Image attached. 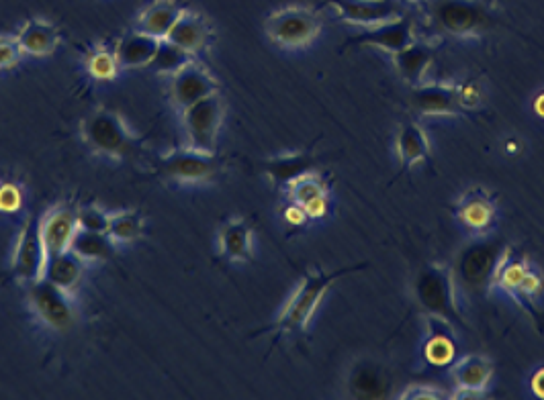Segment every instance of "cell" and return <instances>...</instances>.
I'll list each match as a JSON object with an SVG mask.
<instances>
[{
    "label": "cell",
    "instance_id": "6da1fadb",
    "mask_svg": "<svg viewBox=\"0 0 544 400\" xmlns=\"http://www.w3.org/2000/svg\"><path fill=\"white\" fill-rule=\"evenodd\" d=\"M365 266H352V268H342L336 272H324V270H309L301 276V282L297 288L291 292L287 298V303L283 305L279 317L275 319V325H272V331H277L279 335H291V333H303L315 311L320 309L322 300L326 298L328 290L346 274L360 270Z\"/></svg>",
    "mask_w": 544,
    "mask_h": 400
},
{
    "label": "cell",
    "instance_id": "7a4b0ae2",
    "mask_svg": "<svg viewBox=\"0 0 544 400\" xmlns=\"http://www.w3.org/2000/svg\"><path fill=\"white\" fill-rule=\"evenodd\" d=\"M80 137L86 147L99 158L121 162L133 154L138 145V135L127 121L111 109H95L80 123Z\"/></svg>",
    "mask_w": 544,
    "mask_h": 400
},
{
    "label": "cell",
    "instance_id": "3957f363",
    "mask_svg": "<svg viewBox=\"0 0 544 400\" xmlns=\"http://www.w3.org/2000/svg\"><path fill=\"white\" fill-rule=\"evenodd\" d=\"M414 296L426 315L440 317L448 323H463L455 274L448 266L426 264L416 276Z\"/></svg>",
    "mask_w": 544,
    "mask_h": 400
},
{
    "label": "cell",
    "instance_id": "277c9868",
    "mask_svg": "<svg viewBox=\"0 0 544 400\" xmlns=\"http://www.w3.org/2000/svg\"><path fill=\"white\" fill-rule=\"evenodd\" d=\"M322 15L309 7H285L270 13L264 21L266 37L287 52H299L320 37Z\"/></svg>",
    "mask_w": 544,
    "mask_h": 400
},
{
    "label": "cell",
    "instance_id": "5b68a950",
    "mask_svg": "<svg viewBox=\"0 0 544 400\" xmlns=\"http://www.w3.org/2000/svg\"><path fill=\"white\" fill-rule=\"evenodd\" d=\"M27 303L33 317L54 333H66L76 323L74 294L60 290L48 278L27 284Z\"/></svg>",
    "mask_w": 544,
    "mask_h": 400
},
{
    "label": "cell",
    "instance_id": "8992f818",
    "mask_svg": "<svg viewBox=\"0 0 544 400\" xmlns=\"http://www.w3.org/2000/svg\"><path fill=\"white\" fill-rule=\"evenodd\" d=\"M180 127L185 133V145L203 154H215L221 125L225 119V107L219 92L209 94L199 103L191 105L187 111L178 115Z\"/></svg>",
    "mask_w": 544,
    "mask_h": 400
},
{
    "label": "cell",
    "instance_id": "52a82bcc",
    "mask_svg": "<svg viewBox=\"0 0 544 400\" xmlns=\"http://www.w3.org/2000/svg\"><path fill=\"white\" fill-rule=\"evenodd\" d=\"M436 27L450 37H477L491 23V9L485 0H438L432 9Z\"/></svg>",
    "mask_w": 544,
    "mask_h": 400
},
{
    "label": "cell",
    "instance_id": "ba28073f",
    "mask_svg": "<svg viewBox=\"0 0 544 400\" xmlns=\"http://www.w3.org/2000/svg\"><path fill=\"white\" fill-rule=\"evenodd\" d=\"M160 170L162 174L183 186H199L209 184L219 174V164L215 154H203L197 149L183 145L160 156Z\"/></svg>",
    "mask_w": 544,
    "mask_h": 400
},
{
    "label": "cell",
    "instance_id": "9c48e42d",
    "mask_svg": "<svg viewBox=\"0 0 544 400\" xmlns=\"http://www.w3.org/2000/svg\"><path fill=\"white\" fill-rule=\"evenodd\" d=\"M508 247L495 241H475L463 249L459 256L457 274L461 284L471 290H491V282L497 266H500Z\"/></svg>",
    "mask_w": 544,
    "mask_h": 400
},
{
    "label": "cell",
    "instance_id": "30bf717a",
    "mask_svg": "<svg viewBox=\"0 0 544 400\" xmlns=\"http://www.w3.org/2000/svg\"><path fill=\"white\" fill-rule=\"evenodd\" d=\"M13 274L19 282L31 284L41 278H45V268H48V252L39 233V223H33L31 219L25 221V225L19 229L13 258H11Z\"/></svg>",
    "mask_w": 544,
    "mask_h": 400
},
{
    "label": "cell",
    "instance_id": "8fae6325",
    "mask_svg": "<svg viewBox=\"0 0 544 400\" xmlns=\"http://www.w3.org/2000/svg\"><path fill=\"white\" fill-rule=\"evenodd\" d=\"M213 92H219V84L215 76L197 60L189 62L185 68H180L170 76L168 96L172 109L178 115Z\"/></svg>",
    "mask_w": 544,
    "mask_h": 400
},
{
    "label": "cell",
    "instance_id": "7c38bea8",
    "mask_svg": "<svg viewBox=\"0 0 544 400\" xmlns=\"http://www.w3.org/2000/svg\"><path fill=\"white\" fill-rule=\"evenodd\" d=\"M328 5L348 25L373 29L403 15L397 0H328Z\"/></svg>",
    "mask_w": 544,
    "mask_h": 400
},
{
    "label": "cell",
    "instance_id": "4fadbf2b",
    "mask_svg": "<svg viewBox=\"0 0 544 400\" xmlns=\"http://www.w3.org/2000/svg\"><path fill=\"white\" fill-rule=\"evenodd\" d=\"M39 233L48 258L68 252L74 235L78 233V211L70 205H54L39 221Z\"/></svg>",
    "mask_w": 544,
    "mask_h": 400
},
{
    "label": "cell",
    "instance_id": "5bb4252c",
    "mask_svg": "<svg viewBox=\"0 0 544 400\" xmlns=\"http://www.w3.org/2000/svg\"><path fill=\"white\" fill-rule=\"evenodd\" d=\"M455 217L469 235L483 237L493 229L497 209L493 198L483 188H471L457 200Z\"/></svg>",
    "mask_w": 544,
    "mask_h": 400
},
{
    "label": "cell",
    "instance_id": "9a60e30c",
    "mask_svg": "<svg viewBox=\"0 0 544 400\" xmlns=\"http://www.w3.org/2000/svg\"><path fill=\"white\" fill-rule=\"evenodd\" d=\"M414 31H416L414 21L410 17L401 15L395 21L383 23L379 27L369 29L367 33H360V35L352 37L350 43L358 45V47L381 49V52H387V54L393 56V54L401 52V49H405L407 45H412L416 41Z\"/></svg>",
    "mask_w": 544,
    "mask_h": 400
},
{
    "label": "cell",
    "instance_id": "2e32d148",
    "mask_svg": "<svg viewBox=\"0 0 544 400\" xmlns=\"http://www.w3.org/2000/svg\"><path fill=\"white\" fill-rule=\"evenodd\" d=\"M285 194L289 198V203L299 205L309 219H322L328 215L330 209V190L324 178H320L313 172H307L287 184Z\"/></svg>",
    "mask_w": 544,
    "mask_h": 400
},
{
    "label": "cell",
    "instance_id": "e0dca14e",
    "mask_svg": "<svg viewBox=\"0 0 544 400\" xmlns=\"http://www.w3.org/2000/svg\"><path fill=\"white\" fill-rule=\"evenodd\" d=\"M217 254L232 264H246L254 258V229L242 217L225 221L217 231Z\"/></svg>",
    "mask_w": 544,
    "mask_h": 400
},
{
    "label": "cell",
    "instance_id": "ac0fdd59",
    "mask_svg": "<svg viewBox=\"0 0 544 400\" xmlns=\"http://www.w3.org/2000/svg\"><path fill=\"white\" fill-rule=\"evenodd\" d=\"M450 378L457 390L452 398L479 396L493 380V364L483 356H463L450 364Z\"/></svg>",
    "mask_w": 544,
    "mask_h": 400
},
{
    "label": "cell",
    "instance_id": "d6986e66",
    "mask_svg": "<svg viewBox=\"0 0 544 400\" xmlns=\"http://www.w3.org/2000/svg\"><path fill=\"white\" fill-rule=\"evenodd\" d=\"M211 39H213V29L209 21L193 9H183V13H180L176 23L172 25L170 33L166 35V41L178 45L180 49H185V52H189L195 58L205 52Z\"/></svg>",
    "mask_w": 544,
    "mask_h": 400
},
{
    "label": "cell",
    "instance_id": "ffe728a7",
    "mask_svg": "<svg viewBox=\"0 0 544 400\" xmlns=\"http://www.w3.org/2000/svg\"><path fill=\"white\" fill-rule=\"evenodd\" d=\"M15 37H17V43L21 47L23 56H31V58L52 56L62 41L60 29L52 21L41 19V17L27 19L17 29Z\"/></svg>",
    "mask_w": 544,
    "mask_h": 400
},
{
    "label": "cell",
    "instance_id": "44dd1931",
    "mask_svg": "<svg viewBox=\"0 0 544 400\" xmlns=\"http://www.w3.org/2000/svg\"><path fill=\"white\" fill-rule=\"evenodd\" d=\"M412 105L422 115H459L463 111L457 84H420L412 88Z\"/></svg>",
    "mask_w": 544,
    "mask_h": 400
},
{
    "label": "cell",
    "instance_id": "7402d4cb",
    "mask_svg": "<svg viewBox=\"0 0 544 400\" xmlns=\"http://www.w3.org/2000/svg\"><path fill=\"white\" fill-rule=\"evenodd\" d=\"M160 41L162 39L142 33L138 29L125 33L115 45V52H117L121 68L123 70H138V68L152 66V62L158 54Z\"/></svg>",
    "mask_w": 544,
    "mask_h": 400
},
{
    "label": "cell",
    "instance_id": "603a6c76",
    "mask_svg": "<svg viewBox=\"0 0 544 400\" xmlns=\"http://www.w3.org/2000/svg\"><path fill=\"white\" fill-rule=\"evenodd\" d=\"M424 356L432 366H450L457 360V337L452 333V323L428 315V339Z\"/></svg>",
    "mask_w": 544,
    "mask_h": 400
},
{
    "label": "cell",
    "instance_id": "cb8c5ba5",
    "mask_svg": "<svg viewBox=\"0 0 544 400\" xmlns=\"http://www.w3.org/2000/svg\"><path fill=\"white\" fill-rule=\"evenodd\" d=\"M395 149L403 168H416L430 156V139L418 121H405L397 129Z\"/></svg>",
    "mask_w": 544,
    "mask_h": 400
},
{
    "label": "cell",
    "instance_id": "d4e9b609",
    "mask_svg": "<svg viewBox=\"0 0 544 400\" xmlns=\"http://www.w3.org/2000/svg\"><path fill=\"white\" fill-rule=\"evenodd\" d=\"M180 13H183V7H178L174 0H152L150 5L135 15L133 29L158 39H166Z\"/></svg>",
    "mask_w": 544,
    "mask_h": 400
},
{
    "label": "cell",
    "instance_id": "484cf974",
    "mask_svg": "<svg viewBox=\"0 0 544 400\" xmlns=\"http://www.w3.org/2000/svg\"><path fill=\"white\" fill-rule=\"evenodd\" d=\"M432 62H434V49L428 43L414 41L412 45L401 49V52L393 54V64L399 76L412 88L424 84L426 72L430 70Z\"/></svg>",
    "mask_w": 544,
    "mask_h": 400
},
{
    "label": "cell",
    "instance_id": "4316f807",
    "mask_svg": "<svg viewBox=\"0 0 544 400\" xmlns=\"http://www.w3.org/2000/svg\"><path fill=\"white\" fill-rule=\"evenodd\" d=\"M313 166H315V158L311 154L287 152V154L266 160L264 172L270 182H275L277 186L285 188L287 184H291L299 176L313 172Z\"/></svg>",
    "mask_w": 544,
    "mask_h": 400
},
{
    "label": "cell",
    "instance_id": "83f0119b",
    "mask_svg": "<svg viewBox=\"0 0 544 400\" xmlns=\"http://www.w3.org/2000/svg\"><path fill=\"white\" fill-rule=\"evenodd\" d=\"M84 268H86V264L82 260H78L68 249V252L48 258L45 278H48L52 284H56L60 290L74 294L78 290V286L82 284Z\"/></svg>",
    "mask_w": 544,
    "mask_h": 400
},
{
    "label": "cell",
    "instance_id": "f1b7e54d",
    "mask_svg": "<svg viewBox=\"0 0 544 400\" xmlns=\"http://www.w3.org/2000/svg\"><path fill=\"white\" fill-rule=\"evenodd\" d=\"M113 249H115V245L107 233H93V231H84V229H78V233L74 235L72 245H70V252L78 260H82L86 266L101 264V262L109 260Z\"/></svg>",
    "mask_w": 544,
    "mask_h": 400
},
{
    "label": "cell",
    "instance_id": "f546056e",
    "mask_svg": "<svg viewBox=\"0 0 544 400\" xmlns=\"http://www.w3.org/2000/svg\"><path fill=\"white\" fill-rule=\"evenodd\" d=\"M84 70L95 82H113L119 78L123 68L119 64L115 47L97 43L88 49L84 58Z\"/></svg>",
    "mask_w": 544,
    "mask_h": 400
},
{
    "label": "cell",
    "instance_id": "4dcf8cb0",
    "mask_svg": "<svg viewBox=\"0 0 544 400\" xmlns=\"http://www.w3.org/2000/svg\"><path fill=\"white\" fill-rule=\"evenodd\" d=\"M387 388L389 382L385 374L371 364H360L354 368L348 380V390L356 398H381L387 394Z\"/></svg>",
    "mask_w": 544,
    "mask_h": 400
},
{
    "label": "cell",
    "instance_id": "1f68e13d",
    "mask_svg": "<svg viewBox=\"0 0 544 400\" xmlns=\"http://www.w3.org/2000/svg\"><path fill=\"white\" fill-rule=\"evenodd\" d=\"M146 231V219L138 211H117L111 213L107 235L115 247L131 245Z\"/></svg>",
    "mask_w": 544,
    "mask_h": 400
},
{
    "label": "cell",
    "instance_id": "d6a6232c",
    "mask_svg": "<svg viewBox=\"0 0 544 400\" xmlns=\"http://www.w3.org/2000/svg\"><path fill=\"white\" fill-rule=\"evenodd\" d=\"M195 56H191L189 52H185V49H180L178 45L162 39L160 41V47H158V54L152 62V68L160 74V76H172L176 74L180 68H185L189 62H193Z\"/></svg>",
    "mask_w": 544,
    "mask_h": 400
},
{
    "label": "cell",
    "instance_id": "836d02e7",
    "mask_svg": "<svg viewBox=\"0 0 544 400\" xmlns=\"http://www.w3.org/2000/svg\"><path fill=\"white\" fill-rule=\"evenodd\" d=\"M27 190L19 180H0V215H17L25 209Z\"/></svg>",
    "mask_w": 544,
    "mask_h": 400
},
{
    "label": "cell",
    "instance_id": "e575fe53",
    "mask_svg": "<svg viewBox=\"0 0 544 400\" xmlns=\"http://www.w3.org/2000/svg\"><path fill=\"white\" fill-rule=\"evenodd\" d=\"M109 221H111V213L97 205L78 209V229L93 231V233H107Z\"/></svg>",
    "mask_w": 544,
    "mask_h": 400
},
{
    "label": "cell",
    "instance_id": "d590c367",
    "mask_svg": "<svg viewBox=\"0 0 544 400\" xmlns=\"http://www.w3.org/2000/svg\"><path fill=\"white\" fill-rule=\"evenodd\" d=\"M23 58L15 35H0V70L15 68Z\"/></svg>",
    "mask_w": 544,
    "mask_h": 400
},
{
    "label": "cell",
    "instance_id": "8d00e7d4",
    "mask_svg": "<svg viewBox=\"0 0 544 400\" xmlns=\"http://www.w3.org/2000/svg\"><path fill=\"white\" fill-rule=\"evenodd\" d=\"M401 400H438V398H448L446 392H440V388L436 386H428V384H416L410 386L405 392L399 394Z\"/></svg>",
    "mask_w": 544,
    "mask_h": 400
},
{
    "label": "cell",
    "instance_id": "74e56055",
    "mask_svg": "<svg viewBox=\"0 0 544 400\" xmlns=\"http://www.w3.org/2000/svg\"><path fill=\"white\" fill-rule=\"evenodd\" d=\"M457 88L463 109H475L481 103V88L477 82H463L457 84Z\"/></svg>",
    "mask_w": 544,
    "mask_h": 400
},
{
    "label": "cell",
    "instance_id": "f35d334b",
    "mask_svg": "<svg viewBox=\"0 0 544 400\" xmlns=\"http://www.w3.org/2000/svg\"><path fill=\"white\" fill-rule=\"evenodd\" d=\"M285 221L289 223V225H293V227H301V225H305L307 221H309V217H307V213L299 207V205H289L287 209H285Z\"/></svg>",
    "mask_w": 544,
    "mask_h": 400
},
{
    "label": "cell",
    "instance_id": "ab89813d",
    "mask_svg": "<svg viewBox=\"0 0 544 400\" xmlns=\"http://www.w3.org/2000/svg\"><path fill=\"white\" fill-rule=\"evenodd\" d=\"M530 390L534 392V396L544 398V368H538L532 378H530Z\"/></svg>",
    "mask_w": 544,
    "mask_h": 400
},
{
    "label": "cell",
    "instance_id": "60d3db41",
    "mask_svg": "<svg viewBox=\"0 0 544 400\" xmlns=\"http://www.w3.org/2000/svg\"><path fill=\"white\" fill-rule=\"evenodd\" d=\"M534 111H536L540 117H544V94H538V96L534 98Z\"/></svg>",
    "mask_w": 544,
    "mask_h": 400
},
{
    "label": "cell",
    "instance_id": "b9f144b4",
    "mask_svg": "<svg viewBox=\"0 0 544 400\" xmlns=\"http://www.w3.org/2000/svg\"><path fill=\"white\" fill-rule=\"evenodd\" d=\"M403 3H410V5H424L426 3V0H403Z\"/></svg>",
    "mask_w": 544,
    "mask_h": 400
}]
</instances>
